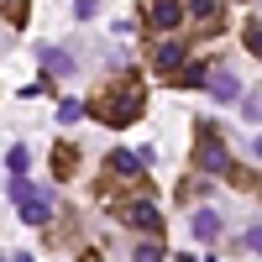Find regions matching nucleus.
<instances>
[{"label": "nucleus", "mask_w": 262, "mask_h": 262, "mask_svg": "<svg viewBox=\"0 0 262 262\" xmlns=\"http://www.w3.org/2000/svg\"><path fill=\"white\" fill-rule=\"evenodd\" d=\"M84 111H95L111 131H121V126H131V121H142V111H147V90H142L137 74H121L116 84H105V95H100L95 105H84Z\"/></svg>", "instance_id": "obj_1"}, {"label": "nucleus", "mask_w": 262, "mask_h": 262, "mask_svg": "<svg viewBox=\"0 0 262 262\" xmlns=\"http://www.w3.org/2000/svg\"><path fill=\"white\" fill-rule=\"evenodd\" d=\"M194 163H200V173H226L231 168V152H226L221 131H215L210 121L200 126V137H194Z\"/></svg>", "instance_id": "obj_2"}, {"label": "nucleus", "mask_w": 262, "mask_h": 262, "mask_svg": "<svg viewBox=\"0 0 262 262\" xmlns=\"http://www.w3.org/2000/svg\"><path fill=\"white\" fill-rule=\"evenodd\" d=\"M116 221H121V226H131V231L163 236V210L152 205V200H126V205H116Z\"/></svg>", "instance_id": "obj_3"}, {"label": "nucleus", "mask_w": 262, "mask_h": 262, "mask_svg": "<svg viewBox=\"0 0 262 262\" xmlns=\"http://www.w3.org/2000/svg\"><path fill=\"white\" fill-rule=\"evenodd\" d=\"M11 194H16V210H21V221H27V226H48V221H53V200H48V194H37L27 179H16Z\"/></svg>", "instance_id": "obj_4"}, {"label": "nucleus", "mask_w": 262, "mask_h": 262, "mask_svg": "<svg viewBox=\"0 0 262 262\" xmlns=\"http://www.w3.org/2000/svg\"><path fill=\"white\" fill-rule=\"evenodd\" d=\"M105 173H111V179H121V184H131L137 194H142V184H147V163L137 158V152H121V147L105 158Z\"/></svg>", "instance_id": "obj_5"}, {"label": "nucleus", "mask_w": 262, "mask_h": 262, "mask_svg": "<svg viewBox=\"0 0 262 262\" xmlns=\"http://www.w3.org/2000/svg\"><path fill=\"white\" fill-rule=\"evenodd\" d=\"M142 16H147L152 32H179L184 6H179V0H142Z\"/></svg>", "instance_id": "obj_6"}, {"label": "nucleus", "mask_w": 262, "mask_h": 262, "mask_svg": "<svg viewBox=\"0 0 262 262\" xmlns=\"http://www.w3.org/2000/svg\"><path fill=\"white\" fill-rule=\"evenodd\" d=\"M205 90H210L215 100H236V95H242V84H236V74H231V69L210 63V74H205Z\"/></svg>", "instance_id": "obj_7"}, {"label": "nucleus", "mask_w": 262, "mask_h": 262, "mask_svg": "<svg viewBox=\"0 0 262 262\" xmlns=\"http://www.w3.org/2000/svg\"><path fill=\"white\" fill-rule=\"evenodd\" d=\"M179 63H189V48H184V42L179 37H168V42H158V48H152V69H179Z\"/></svg>", "instance_id": "obj_8"}, {"label": "nucleus", "mask_w": 262, "mask_h": 262, "mask_svg": "<svg viewBox=\"0 0 262 262\" xmlns=\"http://www.w3.org/2000/svg\"><path fill=\"white\" fill-rule=\"evenodd\" d=\"M74 168H79V147L58 142V147H53V179H58V184H69V179H74Z\"/></svg>", "instance_id": "obj_9"}, {"label": "nucleus", "mask_w": 262, "mask_h": 262, "mask_svg": "<svg viewBox=\"0 0 262 262\" xmlns=\"http://www.w3.org/2000/svg\"><path fill=\"white\" fill-rule=\"evenodd\" d=\"M189 16L200 21V32H221V0H189Z\"/></svg>", "instance_id": "obj_10"}, {"label": "nucleus", "mask_w": 262, "mask_h": 262, "mask_svg": "<svg viewBox=\"0 0 262 262\" xmlns=\"http://www.w3.org/2000/svg\"><path fill=\"white\" fill-rule=\"evenodd\" d=\"M194 236H200V242H215V236H221V210H210V205L194 210Z\"/></svg>", "instance_id": "obj_11"}, {"label": "nucleus", "mask_w": 262, "mask_h": 262, "mask_svg": "<svg viewBox=\"0 0 262 262\" xmlns=\"http://www.w3.org/2000/svg\"><path fill=\"white\" fill-rule=\"evenodd\" d=\"M37 58H42V69H48L53 79H63V74H74V58L63 53V48H37Z\"/></svg>", "instance_id": "obj_12"}, {"label": "nucleus", "mask_w": 262, "mask_h": 262, "mask_svg": "<svg viewBox=\"0 0 262 262\" xmlns=\"http://www.w3.org/2000/svg\"><path fill=\"white\" fill-rule=\"evenodd\" d=\"M205 74H210V63H179L173 84H184V90H194V84H200V90H205Z\"/></svg>", "instance_id": "obj_13"}, {"label": "nucleus", "mask_w": 262, "mask_h": 262, "mask_svg": "<svg viewBox=\"0 0 262 262\" xmlns=\"http://www.w3.org/2000/svg\"><path fill=\"white\" fill-rule=\"evenodd\" d=\"M27 163H32V152H27V147H11V152H6V168H11V179H27Z\"/></svg>", "instance_id": "obj_14"}, {"label": "nucleus", "mask_w": 262, "mask_h": 262, "mask_svg": "<svg viewBox=\"0 0 262 262\" xmlns=\"http://www.w3.org/2000/svg\"><path fill=\"white\" fill-rule=\"evenodd\" d=\"M27 6L32 0H0V16H6L11 27H21V21H27Z\"/></svg>", "instance_id": "obj_15"}, {"label": "nucleus", "mask_w": 262, "mask_h": 262, "mask_svg": "<svg viewBox=\"0 0 262 262\" xmlns=\"http://www.w3.org/2000/svg\"><path fill=\"white\" fill-rule=\"evenodd\" d=\"M79 116H84V100H63V105H58V121H63V126H74Z\"/></svg>", "instance_id": "obj_16"}, {"label": "nucleus", "mask_w": 262, "mask_h": 262, "mask_svg": "<svg viewBox=\"0 0 262 262\" xmlns=\"http://www.w3.org/2000/svg\"><path fill=\"white\" fill-rule=\"evenodd\" d=\"M131 257H137V262H163V242H142Z\"/></svg>", "instance_id": "obj_17"}, {"label": "nucleus", "mask_w": 262, "mask_h": 262, "mask_svg": "<svg viewBox=\"0 0 262 262\" xmlns=\"http://www.w3.org/2000/svg\"><path fill=\"white\" fill-rule=\"evenodd\" d=\"M242 42H247V53L257 58V48H262V32H257V21H247V32H242Z\"/></svg>", "instance_id": "obj_18"}, {"label": "nucleus", "mask_w": 262, "mask_h": 262, "mask_svg": "<svg viewBox=\"0 0 262 262\" xmlns=\"http://www.w3.org/2000/svg\"><path fill=\"white\" fill-rule=\"evenodd\" d=\"M74 16H84V21H90V16H95V0H74Z\"/></svg>", "instance_id": "obj_19"}, {"label": "nucleus", "mask_w": 262, "mask_h": 262, "mask_svg": "<svg viewBox=\"0 0 262 262\" xmlns=\"http://www.w3.org/2000/svg\"><path fill=\"white\" fill-rule=\"evenodd\" d=\"M79 262H105V257H100V252H84V257H79Z\"/></svg>", "instance_id": "obj_20"}, {"label": "nucleus", "mask_w": 262, "mask_h": 262, "mask_svg": "<svg viewBox=\"0 0 262 262\" xmlns=\"http://www.w3.org/2000/svg\"><path fill=\"white\" fill-rule=\"evenodd\" d=\"M16 262H32V252H21V257H16Z\"/></svg>", "instance_id": "obj_21"}]
</instances>
